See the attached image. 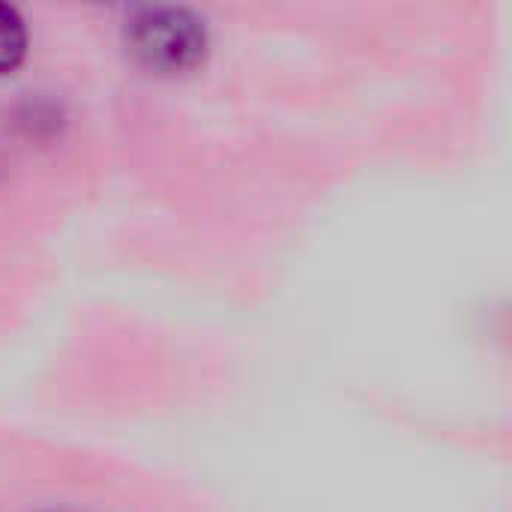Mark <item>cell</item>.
<instances>
[{"label": "cell", "mask_w": 512, "mask_h": 512, "mask_svg": "<svg viewBox=\"0 0 512 512\" xmlns=\"http://www.w3.org/2000/svg\"><path fill=\"white\" fill-rule=\"evenodd\" d=\"M27 57V24L15 6L0 3V75L15 72Z\"/></svg>", "instance_id": "obj_2"}, {"label": "cell", "mask_w": 512, "mask_h": 512, "mask_svg": "<svg viewBox=\"0 0 512 512\" xmlns=\"http://www.w3.org/2000/svg\"><path fill=\"white\" fill-rule=\"evenodd\" d=\"M126 45L144 69L183 75L204 63L210 36L186 6H141L126 21Z\"/></svg>", "instance_id": "obj_1"}]
</instances>
